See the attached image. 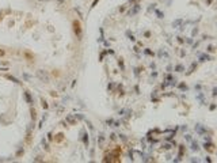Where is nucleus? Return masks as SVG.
I'll return each instance as SVG.
<instances>
[{
    "label": "nucleus",
    "instance_id": "0eeeda50",
    "mask_svg": "<svg viewBox=\"0 0 217 163\" xmlns=\"http://www.w3.org/2000/svg\"><path fill=\"white\" fill-rule=\"evenodd\" d=\"M2 56H4V50H0V57H2Z\"/></svg>",
    "mask_w": 217,
    "mask_h": 163
},
{
    "label": "nucleus",
    "instance_id": "7ed1b4c3",
    "mask_svg": "<svg viewBox=\"0 0 217 163\" xmlns=\"http://www.w3.org/2000/svg\"><path fill=\"white\" fill-rule=\"evenodd\" d=\"M7 79H10V80H12V82H15V83H21L18 80V79H15V78H12V76H7Z\"/></svg>",
    "mask_w": 217,
    "mask_h": 163
},
{
    "label": "nucleus",
    "instance_id": "f03ea898",
    "mask_svg": "<svg viewBox=\"0 0 217 163\" xmlns=\"http://www.w3.org/2000/svg\"><path fill=\"white\" fill-rule=\"evenodd\" d=\"M37 76H38V78L41 79L42 82H45V83H48V82H49V76H48V74H46L45 71H42V69L37 71Z\"/></svg>",
    "mask_w": 217,
    "mask_h": 163
},
{
    "label": "nucleus",
    "instance_id": "6e6552de",
    "mask_svg": "<svg viewBox=\"0 0 217 163\" xmlns=\"http://www.w3.org/2000/svg\"><path fill=\"white\" fill-rule=\"evenodd\" d=\"M41 2H43V0H41ZM45 2H46V0H45Z\"/></svg>",
    "mask_w": 217,
    "mask_h": 163
},
{
    "label": "nucleus",
    "instance_id": "39448f33",
    "mask_svg": "<svg viewBox=\"0 0 217 163\" xmlns=\"http://www.w3.org/2000/svg\"><path fill=\"white\" fill-rule=\"evenodd\" d=\"M68 121L71 122V124H73V122H75V120H73L72 117H68Z\"/></svg>",
    "mask_w": 217,
    "mask_h": 163
},
{
    "label": "nucleus",
    "instance_id": "423d86ee",
    "mask_svg": "<svg viewBox=\"0 0 217 163\" xmlns=\"http://www.w3.org/2000/svg\"><path fill=\"white\" fill-rule=\"evenodd\" d=\"M99 2V0H94V3H92V7H94V6H96V3H98Z\"/></svg>",
    "mask_w": 217,
    "mask_h": 163
},
{
    "label": "nucleus",
    "instance_id": "20e7f679",
    "mask_svg": "<svg viewBox=\"0 0 217 163\" xmlns=\"http://www.w3.org/2000/svg\"><path fill=\"white\" fill-rule=\"evenodd\" d=\"M42 107H43V109H48V103H46L43 99H42Z\"/></svg>",
    "mask_w": 217,
    "mask_h": 163
},
{
    "label": "nucleus",
    "instance_id": "f257e3e1",
    "mask_svg": "<svg viewBox=\"0 0 217 163\" xmlns=\"http://www.w3.org/2000/svg\"><path fill=\"white\" fill-rule=\"evenodd\" d=\"M72 26H73V31H75V34L80 38V37H82V25H80V22L79 21H73Z\"/></svg>",
    "mask_w": 217,
    "mask_h": 163
}]
</instances>
